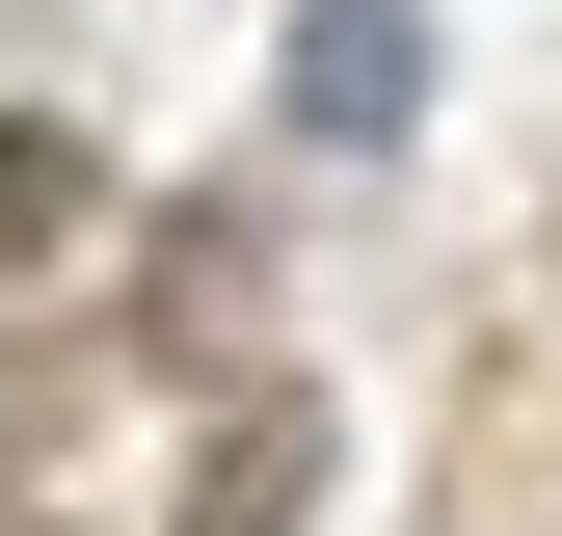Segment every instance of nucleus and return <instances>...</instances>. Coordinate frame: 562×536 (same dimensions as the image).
<instances>
[{"mask_svg":"<svg viewBox=\"0 0 562 536\" xmlns=\"http://www.w3.org/2000/svg\"><path fill=\"white\" fill-rule=\"evenodd\" d=\"M402 108H429V27H402V0H322V27H295V134H322V161H375Z\"/></svg>","mask_w":562,"mask_h":536,"instance_id":"nucleus-1","label":"nucleus"},{"mask_svg":"<svg viewBox=\"0 0 562 536\" xmlns=\"http://www.w3.org/2000/svg\"><path fill=\"white\" fill-rule=\"evenodd\" d=\"M295 510H322V402H241L215 483H188V536H295Z\"/></svg>","mask_w":562,"mask_h":536,"instance_id":"nucleus-2","label":"nucleus"},{"mask_svg":"<svg viewBox=\"0 0 562 536\" xmlns=\"http://www.w3.org/2000/svg\"><path fill=\"white\" fill-rule=\"evenodd\" d=\"M81 215H108V161H81V134H0V268H54Z\"/></svg>","mask_w":562,"mask_h":536,"instance_id":"nucleus-3","label":"nucleus"}]
</instances>
